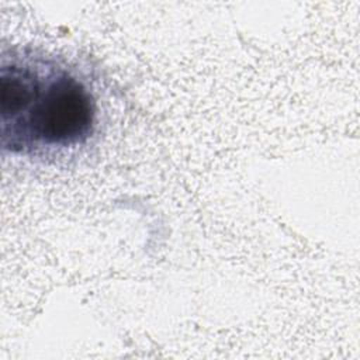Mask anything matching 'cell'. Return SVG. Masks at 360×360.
Returning a JSON list of instances; mask_svg holds the SVG:
<instances>
[{
  "label": "cell",
  "mask_w": 360,
  "mask_h": 360,
  "mask_svg": "<svg viewBox=\"0 0 360 360\" xmlns=\"http://www.w3.org/2000/svg\"><path fill=\"white\" fill-rule=\"evenodd\" d=\"M98 124L89 82L65 59L30 46L1 51L0 143L17 156L44 158L84 146Z\"/></svg>",
  "instance_id": "cell-1"
}]
</instances>
